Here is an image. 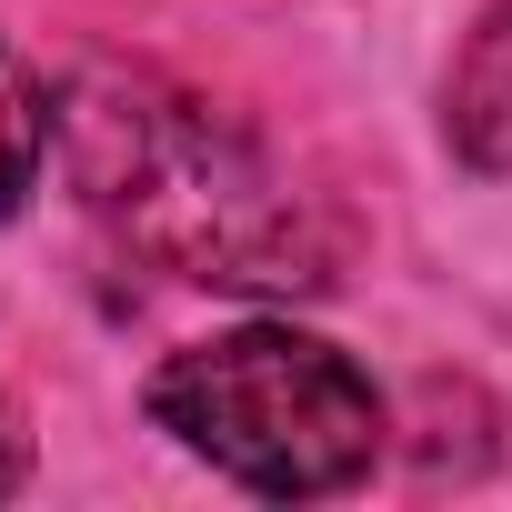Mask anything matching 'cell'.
Here are the masks:
<instances>
[{"instance_id":"cell-1","label":"cell","mask_w":512,"mask_h":512,"mask_svg":"<svg viewBox=\"0 0 512 512\" xmlns=\"http://www.w3.org/2000/svg\"><path fill=\"white\" fill-rule=\"evenodd\" d=\"M71 181L81 201L141 241L151 262L231 292H322L332 282V241H312L302 191L251 151L231 121L161 81H81L71 111Z\"/></svg>"},{"instance_id":"cell-2","label":"cell","mask_w":512,"mask_h":512,"mask_svg":"<svg viewBox=\"0 0 512 512\" xmlns=\"http://www.w3.org/2000/svg\"><path fill=\"white\" fill-rule=\"evenodd\" d=\"M151 422L191 462L272 502L342 492L382 452V392L362 382V362L292 322H241V332L171 352L151 372Z\"/></svg>"},{"instance_id":"cell-3","label":"cell","mask_w":512,"mask_h":512,"mask_svg":"<svg viewBox=\"0 0 512 512\" xmlns=\"http://www.w3.org/2000/svg\"><path fill=\"white\" fill-rule=\"evenodd\" d=\"M442 141L462 171H512V0L472 21L452 81H442Z\"/></svg>"},{"instance_id":"cell-4","label":"cell","mask_w":512,"mask_h":512,"mask_svg":"<svg viewBox=\"0 0 512 512\" xmlns=\"http://www.w3.org/2000/svg\"><path fill=\"white\" fill-rule=\"evenodd\" d=\"M41 161H51V101H41V81L11 51H0V221L31 201Z\"/></svg>"},{"instance_id":"cell-5","label":"cell","mask_w":512,"mask_h":512,"mask_svg":"<svg viewBox=\"0 0 512 512\" xmlns=\"http://www.w3.org/2000/svg\"><path fill=\"white\" fill-rule=\"evenodd\" d=\"M21 472H31V442H21L11 402H0V492H21Z\"/></svg>"}]
</instances>
